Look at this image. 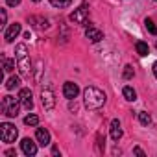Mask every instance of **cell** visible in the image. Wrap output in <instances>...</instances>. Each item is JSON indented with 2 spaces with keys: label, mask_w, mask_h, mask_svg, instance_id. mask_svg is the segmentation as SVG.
Listing matches in <instances>:
<instances>
[{
  "label": "cell",
  "mask_w": 157,
  "mask_h": 157,
  "mask_svg": "<svg viewBox=\"0 0 157 157\" xmlns=\"http://www.w3.org/2000/svg\"><path fill=\"white\" fill-rule=\"evenodd\" d=\"M78 94H80V87H78L76 83H72V82H65V85H63V96L67 100H74Z\"/></svg>",
  "instance_id": "52a82bcc"
},
{
  "label": "cell",
  "mask_w": 157,
  "mask_h": 157,
  "mask_svg": "<svg viewBox=\"0 0 157 157\" xmlns=\"http://www.w3.org/2000/svg\"><path fill=\"white\" fill-rule=\"evenodd\" d=\"M153 2H157V0H153Z\"/></svg>",
  "instance_id": "83f0119b"
},
{
  "label": "cell",
  "mask_w": 157,
  "mask_h": 157,
  "mask_svg": "<svg viewBox=\"0 0 157 157\" xmlns=\"http://www.w3.org/2000/svg\"><path fill=\"white\" fill-rule=\"evenodd\" d=\"M135 50H137V54H139V56H148V52H150L148 44H146V43H142V41H139V43L135 44Z\"/></svg>",
  "instance_id": "2e32d148"
},
{
  "label": "cell",
  "mask_w": 157,
  "mask_h": 157,
  "mask_svg": "<svg viewBox=\"0 0 157 157\" xmlns=\"http://www.w3.org/2000/svg\"><path fill=\"white\" fill-rule=\"evenodd\" d=\"M21 148H22V151H24V155H28V157H33L35 153H37V144L32 140V139H22V142H21Z\"/></svg>",
  "instance_id": "9c48e42d"
},
{
  "label": "cell",
  "mask_w": 157,
  "mask_h": 157,
  "mask_svg": "<svg viewBox=\"0 0 157 157\" xmlns=\"http://www.w3.org/2000/svg\"><path fill=\"white\" fill-rule=\"evenodd\" d=\"M85 37H87L91 43H98V41H102V39H104V33H102L98 28L89 26V28H87V32H85Z\"/></svg>",
  "instance_id": "7c38bea8"
},
{
  "label": "cell",
  "mask_w": 157,
  "mask_h": 157,
  "mask_svg": "<svg viewBox=\"0 0 157 157\" xmlns=\"http://www.w3.org/2000/svg\"><path fill=\"white\" fill-rule=\"evenodd\" d=\"M70 2H72V0H50V4L54 6V8H68L70 6Z\"/></svg>",
  "instance_id": "d6986e66"
},
{
  "label": "cell",
  "mask_w": 157,
  "mask_h": 157,
  "mask_svg": "<svg viewBox=\"0 0 157 157\" xmlns=\"http://www.w3.org/2000/svg\"><path fill=\"white\" fill-rule=\"evenodd\" d=\"M70 21H72L74 24H82V26H87V28L91 26V22L87 21V10H85V6L74 10V11L70 13Z\"/></svg>",
  "instance_id": "5b68a950"
},
{
  "label": "cell",
  "mask_w": 157,
  "mask_h": 157,
  "mask_svg": "<svg viewBox=\"0 0 157 157\" xmlns=\"http://www.w3.org/2000/svg\"><path fill=\"white\" fill-rule=\"evenodd\" d=\"M133 151H135V153H137V155H144V151H142V150H140V148H139V146H137V148H135V150H133Z\"/></svg>",
  "instance_id": "d4e9b609"
},
{
  "label": "cell",
  "mask_w": 157,
  "mask_h": 157,
  "mask_svg": "<svg viewBox=\"0 0 157 157\" xmlns=\"http://www.w3.org/2000/svg\"><path fill=\"white\" fill-rule=\"evenodd\" d=\"M21 98H13V96H4V100H2V109H4V113L8 115V117H17L19 115V107H21Z\"/></svg>",
  "instance_id": "3957f363"
},
{
  "label": "cell",
  "mask_w": 157,
  "mask_h": 157,
  "mask_svg": "<svg viewBox=\"0 0 157 157\" xmlns=\"http://www.w3.org/2000/svg\"><path fill=\"white\" fill-rule=\"evenodd\" d=\"M144 26H146V30H148L151 35H157V24H155L151 19H146V21H144Z\"/></svg>",
  "instance_id": "ac0fdd59"
},
{
  "label": "cell",
  "mask_w": 157,
  "mask_h": 157,
  "mask_svg": "<svg viewBox=\"0 0 157 157\" xmlns=\"http://www.w3.org/2000/svg\"><path fill=\"white\" fill-rule=\"evenodd\" d=\"M6 19H8V15H6V10H0V21H2V26L6 24Z\"/></svg>",
  "instance_id": "603a6c76"
},
{
  "label": "cell",
  "mask_w": 157,
  "mask_h": 157,
  "mask_svg": "<svg viewBox=\"0 0 157 157\" xmlns=\"http://www.w3.org/2000/svg\"><path fill=\"white\" fill-rule=\"evenodd\" d=\"M2 63H4V70L6 72H11L15 68V59H8V57H2Z\"/></svg>",
  "instance_id": "ffe728a7"
},
{
  "label": "cell",
  "mask_w": 157,
  "mask_h": 157,
  "mask_svg": "<svg viewBox=\"0 0 157 157\" xmlns=\"http://www.w3.org/2000/svg\"><path fill=\"white\" fill-rule=\"evenodd\" d=\"M22 32V28H21V24L19 22H13L8 30H6V33H4V39L8 41V43H13L17 37H19V33Z\"/></svg>",
  "instance_id": "ba28073f"
},
{
  "label": "cell",
  "mask_w": 157,
  "mask_h": 157,
  "mask_svg": "<svg viewBox=\"0 0 157 157\" xmlns=\"http://www.w3.org/2000/svg\"><path fill=\"white\" fill-rule=\"evenodd\" d=\"M111 139L113 140H120L122 139V126H120V120L118 118H113L111 120Z\"/></svg>",
  "instance_id": "4fadbf2b"
},
{
  "label": "cell",
  "mask_w": 157,
  "mask_h": 157,
  "mask_svg": "<svg viewBox=\"0 0 157 157\" xmlns=\"http://www.w3.org/2000/svg\"><path fill=\"white\" fill-rule=\"evenodd\" d=\"M19 85H21V78H19V76L8 78V82H6V89H8V91H13V89H17Z\"/></svg>",
  "instance_id": "5bb4252c"
},
{
  "label": "cell",
  "mask_w": 157,
  "mask_h": 157,
  "mask_svg": "<svg viewBox=\"0 0 157 157\" xmlns=\"http://www.w3.org/2000/svg\"><path fill=\"white\" fill-rule=\"evenodd\" d=\"M105 100H107L105 93L98 87H87L83 91V102L87 109H100L105 104Z\"/></svg>",
  "instance_id": "6da1fadb"
},
{
  "label": "cell",
  "mask_w": 157,
  "mask_h": 157,
  "mask_svg": "<svg viewBox=\"0 0 157 157\" xmlns=\"http://www.w3.org/2000/svg\"><path fill=\"white\" fill-rule=\"evenodd\" d=\"M6 2H8V6L15 8V6H19V4H21V0H6Z\"/></svg>",
  "instance_id": "cb8c5ba5"
},
{
  "label": "cell",
  "mask_w": 157,
  "mask_h": 157,
  "mask_svg": "<svg viewBox=\"0 0 157 157\" xmlns=\"http://www.w3.org/2000/svg\"><path fill=\"white\" fill-rule=\"evenodd\" d=\"M19 98H21L22 105H24L28 111L33 107V98H32V91H30V89H21V93H19Z\"/></svg>",
  "instance_id": "30bf717a"
},
{
  "label": "cell",
  "mask_w": 157,
  "mask_h": 157,
  "mask_svg": "<svg viewBox=\"0 0 157 157\" xmlns=\"http://www.w3.org/2000/svg\"><path fill=\"white\" fill-rule=\"evenodd\" d=\"M17 137H19V131H17V128L13 124H10V122L0 124V139H2V142L11 144V142H15Z\"/></svg>",
  "instance_id": "277c9868"
},
{
  "label": "cell",
  "mask_w": 157,
  "mask_h": 157,
  "mask_svg": "<svg viewBox=\"0 0 157 157\" xmlns=\"http://www.w3.org/2000/svg\"><path fill=\"white\" fill-rule=\"evenodd\" d=\"M33 2H41V0H33Z\"/></svg>",
  "instance_id": "4316f807"
},
{
  "label": "cell",
  "mask_w": 157,
  "mask_h": 157,
  "mask_svg": "<svg viewBox=\"0 0 157 157\" xmlns=\"http://www.w3.org/2000/svg\"><path fill=\"white\" fill-rule=\"evenodd\" d=\"M133 76H135L133 67H131V65H126V67H124V78H126V80H131Z\"/></svg>",
  "instance_id": "7402d4cb"
},
{
  "label": "cell",
  "mask_w": 157,
  "mask_h": 157,
  "mask_svg": "<svg viewBox=\"0 0 157 157\" xmlns=\"http://www.w3.org/2000/svg\"><path fill=\"white\" fill-rule=\"evenodd\" d=\"M35 139H37V142H39L41 146H48V144H50V131L44 129V128H37Z\"/></svg>",
  "instance_id": "8fae6325"
},
{
  "label": "cell",
  "mask_w": 157,
  "mask_h": 157,
  "mask_svg": "<svg viewBox=\"0 0 157 157\" xmlns=\"http://www.w3.org/2000/svg\"><path fill=\"white\" fill-rule=\"evenodd\" d=\"M15 56H17V65H19L21 76H22V78H30V76H32V61H30L26 44H22V43L17 44V46H15Z\"/></svg>",
  "instance_id": "7a4b0ae2"
},
{
  "label": "cell",
  "mask_w": 157,
  "mask_h": 157,
  "mask_svg": "<svg viewBox=\"0 0 157 157\" xmlns=\"http://www.w3.org/2000/svg\"><path fill=\"white\" fill-rule=\"evenodd\" d=\"M151 68H153V76H155V78H157V61H155V63H153V67H151Z\"/></svg>",
  "instance_id": "484cf974"
},
{
  "label": "cell",
  "mask_w": 157,
  "mask_h": 157,
  "mask_svg": "<svg viewBox=\"0 0 157 157\" xmlns=\"http://www.w3.org/2000/svg\"><path fill=\"white\" fill-rule=\"evenodd\" d=\"M24 124H26V126H37V124H39V117L32 113V115H28V117L24 118Z\"/></svg>",
  "instance_id": "44dd1931"
},
{
  "label": "cell",
  "mask_w": 157,
  "mask_h": 157,
  "mask_svg": "<svg viewBox=\"0 0 157 157\" xmlns=\"http://www.w3.org/2000/svg\"><path fill=\"white\" fill-rule=\"evenodd\" d=\"M41 104H43V107L46 109V111H52L54 107H56V94H54V91L52 89H43L41 91Z\"/></svg>",
  "instance_id": "8992f818"
},
{
  "label": "cell",
  "mask_w": 157,
  "mask_h": 157,
  "mask_svg": "<svg viewBox=\"0 0 157 157\" xmlns=\"http://www.w3.org/2000/svg\"><path fill=\"white\" fill-rule=\"evenodd\" d=\"M137 117H139V122H140L142 126H150V124H151V117H150L146 111H140Z\"/></svg>",
  "instance_id": "e0dca14e"
},
{
  "label": "cell",
  "mask_w": 157,
  "mask_h": 157,
  "mask_svg": "<svg viewBox=\"0 0 157 157\" xmlns=\"http://www.w3.org/2000/svg\"><path fill=\"white\" fill-rule=\"evenodd\" d=\"M122 94H124V98H126L128 102H135V100H137V93H135L133 87H124V89H122Z\"/></svg>",
  "instance_id": "9a60e30c"
}]
</instances>
